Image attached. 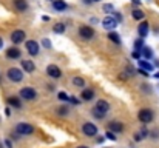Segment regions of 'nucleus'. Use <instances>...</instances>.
<instances>
[{"label": "nucleus", "mask_w": 159, "mask_h": 148, "mask_svg": "<svg viewBox=\"0 0 159 148\" xmlns=\"http://www.w3.org/2000/svg\"><path fill=\"white\" fill-rule=\"evenodd\" d=\"M138 33H139L141 39H145L148 34V22H141L138 26Z\"/></svg>", "instance_id": "obj_15"}, {"label": "nucleus", "mask_w": 159, "mask_h": 148, "mask_svg": "<svg viewBox=\"0 0 159 148\" xmlns=\"http://www.w3.org/2000/svg\"><path fill=\"white\" fill-rule=\"evenodd\" d=\"M131 2H133L134 5H141V0H131Z\"/></svg>", "instance_id": "obj_38"}, {"label": "nucleus", "mask_w": 159, "mask_h": 148, "mask_svg": "<svg viewBox=\"0 0 159 148\" xmlns=\"http://www.w3.org/2000/svg\"><path fill=\"white\" fill-rule=\"evenodd\" d=\"M47 74L50 77H53V79H59L62 76V71H60V68L57 65H48L47 66Z\"/></svg>", "instance_id": "obj_10"}, {"label": "nucleus", "mask_w": 159, "mask_h": 148, "mask_svg": "<svg viewBox=\"0 0 159 148\" xmlns=\"http://www.w3.org/2000/svg\"><path fill=\"white\" fill-rule=\"evenodd\" d=\"M138 117H139V120H141L142 123H150V122L155 119V113H153V110H150V108H142V110L138 113Z\"/></svg>", "instance_id": "obj_3"}, {"label": "nucleus", "mask_w": 159, "mask_h": 148, "mask_svg": "<svg viewBox=\"0 0 159 148\" xmlns=\"http://www.w3.org/2000/svg\"><path fill=\"white\" fill-rule=\"evenodd\" d=\"M57 97H59V100H62V102H68V100H70L68 94H66V93H63V91H60V93L57 94Z\"/></svg>", "instance_id": "obj_29"}, {"label": "nucleus", "mask_w": 159, "mask_h": 148, "mask_svg": "<svg viewBox=\"0 0 159 148\" xmlns=\"http://www.w3.org/2000/svg\"><path fill=\"white\" fill-rule=\"evenodd\" d=\"M142 48H144V39H138L134 42V49L136 51H142Z\"/></svg>", "instance_id": "obj_28"}, {"label": "nucleus", "mask_w": 159, "mask_h": 148, "mask_svg": "<svg viewBox=\"0 0 159 148\" xmlns=\"http://www.w3.org/2000/svg\"><path fill=\"white\" fill-rule=\"evenodd\" d=\"M80 99H82V100H85V102L93 100V99H94V90H91V88L84 90V91H82V94H80Z\"/></svg>", "instance_id": "obj_16"}, {"label": "nucleus", "mask_w": 159, "mask_h": 148, "mask_svg": "<svg viewBox=\"0 0 159 148\" xmlns=\"http://www.w3.org/2000/svg\"><path fill=\"white\" fill-rule=\"evenodd\" d=\"M91 2H101V0H91Z\"/></svg>", "instance_id": "obj_42"}, {"label": "nucleus", "mask_w": 159, "mask_h": 148, "mask_svg": "<svg viewBox=\"0 0 159 148\" xmlns=\"http://www.w3.org/2000/svg\"><path fill=\"white\" fill-rule=\"evenodd\" d=\"M79 36H80L84 40H90V39H93V36H94V29H93L91 26L84 25V26L79 28Z\"/></svg>", "instance_id": "obj_5"}, {"label": "nucleus", "mask_w": 159, "mask_h": 148, "mask_svg": "<svg viewBox=\"0 0 159 148\" xmlns=\"http://www.w3.org/2000/svg\"><path fill=\"white\" fill-rule=\"evenodd\" d=\"M57 111H59V116H66V114L70 113V110H68V106H60V108H59Z\"/></svg>", "instance_id": "obj_30"}, {"label": "nucleus", "mask_w": 159, "mask_h": 148, "mask_svg": "<svg viewBox=\"0 0 159 148\" xmlns=\"http://www.w3.org/2000/svg\"><path fill=\"white\" fill-rule=\"evenodd\" d=\"M20 56H22V51L17 47H11V48L6 49V57L8 59H19Z\"/></svg>", "instance_id": "obj_12"}, {"label": "nucleus", "mask_w": 159, "mask_h": 148, "mask_svg": "<svg viewBox=\"0 0 159 148\" xmlns=\"http://www.w3.org/2000/svg\"><path fill=\"white\" fill-rule=\"evenodd\" d=\"M141 52H142V56H144V59H145V60H148V59H152V57H153V49L150 48V47H144Z\"/></svg>", "instance_id": "obj_21"}, {"label": "nucleus", "mask_w": 159, "mask_h": 148, "mask_svg": "<svg viewBox=\"0 0 159 148\" xmlns=\"http://www.w3.org/2000/svg\"><path fill=\"white\" fill-rule=\"evenodd\" d=\"M22 68H23V71H28V73H33L36 70V66L31 60H22Z\"/></svg>", "instance_id": "obj_19"}, {"label": "nucleus", "mask_w": 159, "mask_h": 148, "mask_svg": "<svg viewBox=\"0 0 159 148\" xmlns=\"http://www.w3.org/2000/svg\"><path fill=\"white\" fill-rule=\"evenodd\" d=\"M16 133H17V134H22V136H28V134H33V133H34V127H33L31 123L20 122V123H17V127H16Z\"/></svg>", "instance_id": "obj_4"}, {"label": "nucleus", "mask_w": 159, "mask_h": 148, "mask_svg": "<svg viewBox=\"0 0 159 148\" xmlns=\"http://www.w3.org/2000/svg\"><path fill=\"white\" fill-rule=\"evenodd\" d=\"M3 48V39H2V37H0V49Z\"/></svg>", "instance_id": "obj_39"}, {"label": "nucleus", "mask_w": 159, "mask_h": 148, "mask_svg": "<svg viewBox=\"0 0 159 148\" xmlns=\"http://www.w3.org/2000/svg\"><path fill=\"white\" fill-rule=\"evenodd\" d=\"M42 43H43V47H45V48H51V43H50V40H48V39H43V40H42Z\"/></svg>", "instance_id": "obj_32"}, {"label": "nucleus", "mask_w": 159, "mask_h": 148, "mask_svg": "<svg viewBox=\"0 0 159 148\" xmlns=\"http://www.w3.org/2000/svg\"><path fill=\"white\" fill-rule=\"evenodd\" d=\"M138 65H139V68H141V70H144V71H147V73H152V71L155 70V65H152V63H150V62H147L145 59L138 60Z\"/></svg>", "instance_id": "obj_13"}, {"label": "nucleus", "mask_w": 159, "mask_h": 148, "mask_svg": "<svg viewBox=\"0 0 159 148\" xmlns=\"http://www.w3.org/2000/svg\"><path fill=\"white\" fill-rule=\"evenodd\" d=\"M53 2H54V0H53Z\"/></svg>", "instance_id": "obj_44"}, {"label": "nucleus", "mask_w": 159, "mask_h": 148, "mask_svg": "<svg viewBox=\"0 0 159 148\" xmlns=\"http://www.w3.org/2000/svg\"><path fill=\"white\" fill-rule=\"evenodd\" d=\"M70 102H71V103H74V105H79V103H80V100H77L76 97H70Z\"/></svg>", "instance_id": "obj_34"}, {"label": "nucleus", "mask_w": 159, "mask_h": 148, "mask_svg": "<svg viewBox=\"0 0 159 148\" xmlns=\"http://www.w3.org/2000/svg\"><path fill=\"white\" fill-rule=\"evenodd\" d=\"M114 19H116L117 22H120V20H122V16H120L119 12H114Z\"/></svg>", "instance_id": "obj_35"}, {"label": "nucleus", "mask_w": 159, "mask_h": 148, "mask_svg": "<svg viewBox=\"0 0 159 148\" xmlns=\"http://www.w3.org/2000/svg\"><path fill=\"white\" fill-rule=\"evenodd\" d=\"M77 148H88V147H85V145H80V147H77Z\"/></svg>", "instance_id": "obj_41"}, {"label": "nucleus", "mask_w": 159, "mask_h": 148, "mask_svg": "<svg viewBox=\"0 0 159 148\" xmlns=\"http://www.w3.org/2000/svg\"><path fill=\"white\" fill-rule=\"evenodd\" d=\"M65 23H56L53 26V31L56 33V34H62V33H65Z\"/></svg>", "instance_id": "obj_24"}, {"label": "nucleus", "mask_w": 159, "mask_h": 148, "mask_svg": "<svg viewBox=\"0 0 159 148\" xmlns=\"http://www.w3.org/2000/svg\"><path fill=\"white\" fill-rule=\"evenodd\" d=\"M108 131H113L114 134H116V133H122V131H124V125H122L120 122H114V120H113V122L108 123Z\"/></svg>", "instance_id": "obj_14"}, {"label": "nucleus", "mask_w": 159, "mask_h": 148, "mask_svg": "<svg viewBox=\"0 0 159 148\" xmlns=\"http://www.w3.org/2000/svg\"><path fill=\"white\" fill-rule=\"evenodd\" d=\"M25 37H26V34H25V31H22V29H16V31L11 34V40H12V43H16V45L22 43V42L25 40Z\"/></svg>", "instance_id": "obj_9"}, {"label": "nucleus", "mask_w": 159, "mask_h": 148, "mask_svg": "<svg viewBox=\"0 0 159 148\" xmlns=\"http://www.w3.org/2000/svg\"><path fill=\"white\" fill-rule=\"evenodd\" d=\"M147 134H148V133H147V130H141L139 133H136V134H134V141H142Z\"/></svg>", "instance_id": "obj_26"}, {"label": "nucleus", "mask_w": 159, "mask_h": 148, "mask_svg": "<svg viewBox=\"0 0 159 148\" xmlns=\"http://www.w3.org/2000/svg\"><path fill=\"white\" fill-rule=\"evenodd\" d=\"M82 131H84L85 136H88V137H94V136L98 134V127H96L94 123H91V122H87V123H84Z\"/></svg>", "instance_id": "obj_6"}, {"label": "nucleus", "mask_w": 159, "mask_h": 148, "mask_svg": "<svg viewBox=\"0 0 159 148\" xmlns=\"http://www.w3.org/2000/svg\"><path fill=\"white\" fill-rule=\"evenodd\" d=\"M6 77L11 80V82H22V79H23V71L20 70V68H9L8 71H6Z\"/></svg>", "instance_id": "obj_2"}, {"label": "nucleus", "mask_w": 159, "mask_h": 148, "mask_svg": "<svg viewBox=\"0 0 159 148\" xmlns=\"http://www.w3.org/2000/svg\"><path fill=\"white\" fill-rule=\"evenodd\" d=\"M53 8L56 9V11H65V9L68 8V5L65 3V0H54Z\"/></svg>", "instance_id": "obj_18"}, {"label": "nucleus", "mask_w": 159, "mask_h": 148, "mask_svg": "<svg viewBox=\"0 0 159 148\" xmlns=\"http://www.w3.org/2000/svg\"><path fill=\"white\" fill-rule=\"evenodd\" d=\"M139 74H142V76H148L147 71H144V70H141V68H139Z\"/></svg>", "instance_id": "obj_36"}, {"label": "nucleus", "mask_w": 159, "mask_h": 148, "mask_svg": "<svg viewBox=\"0 0 159 148\" xmlns=\"http://www.w3.org/2000/svg\"><path fill=\"white\" fill-rule=\"evenodd\" d=\"M134 59H138V60H141V51H133V54H131Z\"/></svg>", "instance_id": "obj_33"}, {"label": "nucleus", "mask_w": 159, "mask_h": 148, "mask_svg": "<svg viewBox=\"0 0 159 148\" xmlns=\"http://www.w3.org/2000/svg\"><path fill=\"white\" fill-rule=\"evenodd\" d=\"M102 9H104V12H107V14L116 12V11H114V6H113V5H110V3H105V5L102 6Z\"/></svg>", "instance_id": "obj_27"}, {"label": "nucleus", "mask_w": 159, "mask_h": 148, "mask_svg": "<svg viewBox=\"0 0 159 148\" xmlns=\"http://www.w3.org/2000/svg\"><path fill=\"white\" fill-rule=\"evenodd\" d=\"M108 39H110L111 42H114L116 45H120V36H119L116 31H111V33H108Z\"/></svg>", "instance_id": "obj_20"}, {"label": "nucleus", "mask_w": 159, "mask_h": 148, "mask_svg": "<svg viewBox=\"0 0 159 148\" xmlns=\"http://www.w3.org/2000/svg\"><path fill=\"white\" fill-rule=\"evenodd\" d=\"M0 148H3V145H2V144H0Z\"/></svg>", "instance_id": "obj_43"}, {"label": "nucleus", "mask_w": 159, "mask_h": 148, "mask_svg": "<svg viewBox=\"0 0 159 148\" xmlns=\"http://www.w3.org/2000/svg\"><path fill=\"white\" fill-rule=\"evenodd\" d=\"M107 137H108L110 141H116V134H114L113 131H107Z\"/></svg>", "instance_id": "obj_31"}, {"label": "nucleus", "mask_w": 159, "mask_h": 148, "mask_svg": "<svg viewBox=\"0 0 159 148\" xmlns=\"http://www.w3.org/2000/svg\"><path fill=\"white\" fill-rule=\"evenodd\" d=\"M25 45H26V51H28L31 56H37V54H39V49L40 48H39V43H37L36 40H28Z\"/></svg>", "instance_id": "obj_11"}, {"label": "nucleus", "mask_w": 159, "mask_h": 148, "mask_svg": "<svg viewBox=\"0 0 159 148\" xmlns=\"http://www.w3.org/2000/svg\"><path fill=\"white\" fill-rule=\"evenodd\" d=\"M14 8L17 11L23 12V11L28 9V3H26V0H14Z\"/></svg>", "instance_id": "obj_17"}, {"label": "nucleus", "mask_w": 159, "mask_h": 148, "mask_svg": "<svg viewBox=\"0 0 159 148\" xmlns=\"http://www.w3.org/2000/svg\"><path fill=\"white\" fill-rule=\"evenodd\" d=\"M117 23H119V22H117V20L114 19V17H111V16H108V17H105V19L102 20V26L105 28L107 31H110V33L116 29Z\"/></svg>", "instance_id": "obj_7"}, {"label": "nucleus", "mask_w": 159, "mask_h": 148, "mask_svg": "<svg viewBox=\"0 0 159 148\" xmlns=\"http://www.w3.org/2000/svg\"><path fill=\"white\" fill-rule=\"evenodd\" d=\"M108 111H110V103L107 102V100H98V103H96V106L93 108V116L96 117V119H104L107 114H108Z\"/></svg>", "instance_id": "obj_1"}, {"label": "nucleus", "mask_w": 159, "mask_h": 148, "mask_svg": "<svg viewBox=\"0 0 159 148\" xmlns=\"http://www.w3.org/2000/svg\"><path fill=\"white\" fill-rule=\"evenodd\" d=\"M5 145H6L8 148H12V145H11V142H9V141H5Z\"/></svg>", "instance_id": "obj_37"}, {"label": "nucleus", "mask_w": 159, "mask_h": 148, "mask_svg": "<svg viewBox=\"0 0 159 148\" xmlns=\"http://www.w3.org/2000/svg\"><path fill=\"white\" fill-rule=\"evenodd\" d=\"M73 85L77 88H84L85 87V80L82 77H73Z\"/></svg>", "instance_id": "obj_25"}, {"label": "nucleus", "mask_w": 159, "mask_h": 148, "mask_svg": "<svg viewBox=\"0 0 159 148\" xmlns=\"http://www.w3.org/2000/svg\"><path fill=\"white\" fill-rule=\"evenodd\" d=\"M131 16H133L134 20H142V19L145 17V14H144L141 9H133V11H131Z\"/></svg>", "instance_id": "obj_22"}, {"label": "nucleus", "mask_w": 159, "mask_h": 148, "mask_svg": "<svg viewBox=\"0 0 159 148\" xmlns=\"http://www.w3.org/2000/svg\"><path fill=\"white\" fill-rule=\"evenodd\" d=\"M155 77H156V79H159V71L156 73V74H155Z\"/></svg>", "instance_id": "obj_40"}, {"label": "nucleus", "mask_w": 159, "mask_h": 148, "mask_svg": "<svg viewBox=\"0 0 159 148\" xmlns=\"http://www.w3.org/2000/svg\"><path fill=\"white\" fill-rule=\"evenodd\" d=\"M37 96V93L33 90V88H30V87H26V88H22L20 90V97L25 99V100H34Z\"/></svg>", "instance_id": "obj_8"}, {"label": "nucleus", "mask_w": 159, "mask_h": 148, "mask_svg": "<svg viewBox=\"0 0 159 148\" xmlns=\"http://www.w3.org/2000/svg\"><path fill=\"white\" fill-rule=\"evenodd\" d=\"M8 103L11 105V106H14V108H20V99L14 97V96H11V97H8Z\"/></svg>", "instance_id": "obj_23"}]
</instances>
